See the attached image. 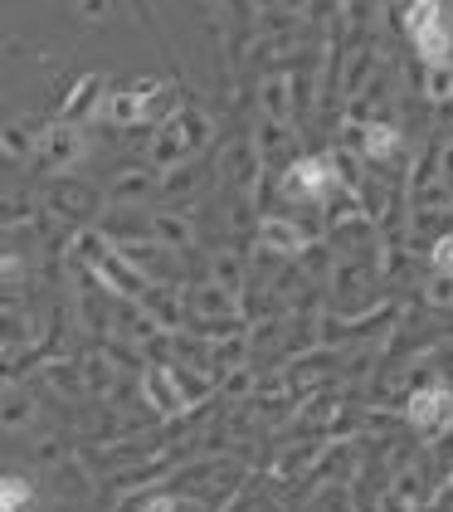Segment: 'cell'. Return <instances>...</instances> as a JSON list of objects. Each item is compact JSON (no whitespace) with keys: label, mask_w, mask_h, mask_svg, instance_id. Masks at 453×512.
Segmentation results:
<instances>
[{"label":"cell","mask_w":453,"mask_h":512,"mask_svg":"<svg viewBox=\"0 0 453 512\" xmlns=\"http://www.w3.org/2000/svg\"><path fill=\"white\" fill-rule=\"evenodd\" d=\"M415 49L424 54V64H444L453 59V20L444 0H410V20H405Z\"/></svg>","instance_id":"obj_1"},{"label":"cell","mask_w":453,"mask_h":512,"mask_svg":"<svg viewBox=\"0 0 453 512\" xmlns=\"http://www.w3.org/2000/svg\"><path fill=\"white\" fill-rule=\"evenodd\" d=\"M205 118L200 113H190V108H181V113H171V118L161 122V132H156V142H151V161L156 166H181V161L205 142Z\"/></svg>","instance_id":"obj_2"},{"label":"cell","mask_w":453,"mask_h":512,"mask_svg":"<svg viewBox=\"0 0 453 512\" xmlns=\"http://www.w3.org/2000/svg\"><path fill=\"white\" fill-rule=\"evenodd\" d=\"M405 415H410V425H415L424 439L439 444V439L453 430V386H444V381L415 386L410 405H405Z\"/></svg>","instance_id":"obj_3"},{"label":"cell","mask_w":453,"mask_h":512,"mask_svg":"<svg viewBox=\"0 0 453 512\" xmlns=\"http://www.w3.org/2000/svg\"><path fill=\"white\" fill-rule=\"evenodd\" d=\"M337 186H341V176H337V157H332V152L298 157L283 171V191L293 200H327Z\"/></svg>","instance_id":"obj_4"},{"label":"cell","mask_w":453,"mask_h":512,"mask_svg":"<svg viewBox=\"0 0 453 512\" xmlns=\"http://www.w3.org/2000/svg\"><path fill=\"white\" fill-rule=\"evenodd\" d=\"M39 152H44V161L54 166V171H64V166H74L78 157H83V132H78V122H54L44 137H39Z\"/></svg>","instance_id":"obj_5"},{"label":"cell","mask_w":453,"mask_h":512,"mask_svg":"<svg viewBox=\"0 0 453 512\" xmlns=\"http://www.w3.org/2000/svg\"><path fill=\"white\" fill-rule=\"evenodd\" d=\"M142 395H147V405L156 415H181V410H190L186 400H181V386H176L171 366H147L142 371Z\"/></svg>","instance_id":"obj_6"},{"label":"cell","mask_w":453,"mask_h":512,"mask_svg":"<svg viewBox=\"0 0 453 512\" xmlns=\"http://www.w3.org/2000/svg\"><path fill=\"white\" fill-rule=\"evenodd\" d=\"M259 244H264V254H302L307 235L288 215H268V220H259Z\"/></svg>","instance_id":"obj_7"},{"label":"cell","mask_w":453,"mask_h":512,"mask_svg":"<svg viewBox=\"0 0 453 512\" xmlns=\"http://www.w3.org/2000/svg\"><path fill=\"white\" fill-rule=\"evenodd\" d=\"M151 93H156V83H137V88H122V93H108V118L117 122V127H132V122L147 118L151 108Z\"/></svg>","instance_id":"obj_8"},{"label":"cell","mask_w":453,"mask_h":512,"mask_svg":"<svg viewBox=\"0 0 453 512\" xmlns=\"http://www.w3.org/2000/svg\"><path fill=\"white\" fill-rule=\"evenodd\" d=\"M234 313H239V303H234V293H229V288H220V283H210V288H200V293H195V317L210 327V337H215L220 317H225V322H234Z\"/></svg>","instance_id":"obj_9"},{"label":"cell","mask_w":453,"mask_h":512,"mask_svg":"<svg viewBox=\"0 0 453 512\" xmlns=\"http://www.w3.org/2000/svg\"><path fill=\"white\" fill-rule=\"evenodd\" d=\"M98 93H103V79H98V74L78 79V88L69 93V103L59 108V118H64V122H83L93 108H98Z\"/></svg>","instance_id":"obj_10"},{"label":"cell","mask_w":453,"mask_h":512,"mask_svg":"<svg viewBox=\"0 0 453 512\" xmlns=\"http://www.w3.org/2000/svg\"><path fill=\"white\" fill-rule=\"evenodd\" d=\"M244 356H249V342H244V332H220L215 337V352H210V371H234V366H244Z\"/></svg>","instance_id":"obj_11"},{"label":"cell","mask_w":453,"mask_h":512,"mask_svg":"<svg viewBox=\"0 0 453 512\" xmlns=\"http://www.w3.org/2000/svg\"><path fill=\"white\" fill-rule=\"evenodd\" d=\"M361 152H366L371 161L395 157V152H400V132H395L390 122H371V127L361 132Z\"/></svg>","instance_id":"obj_12"},{"label":"cell","mask_w":453,"mask_h":512,"mask_svg":"<svg viewBox=\"0 0 453 512\" xmlns=\"http://www.w3.org/2000/svg\"><path fill=\"white\" fill-rule=\"evenodd\" d=\"M288 93H293V88H288V79H268L264 88H259V98H264V118H268V122H283V127L293 122V103H288Z\"/></svg>","instance_id":"obj_13"},{"label":"cell","mask_w":453,"mask_h":512,"mask_svg":"<svg viewBox=\"0 0 453 512\" xmlns=\"http://www.w3.org/2000/svg\"><path fill=\"white\" fill-rule=\"evenodd\" d=\"M151 235L161 239L166 249H186L190 239H195V230H190L186 215H151Z\"/></svg>","instance_id":"obj_14"},{"label":"cell","mask_w":453,"mask_h":512,"mask_svg":"<svg viewBox=\"0 0 453 512\" xmlns=\"http://www.w3.org/2000/svg\"><path fill=\"white\" fill-rule=\"evenodd\" d=\"M424 98L429 103H453V59H444V64H429L424 69Z\"/></svg>","instance_id":"obj_15"},{"label":"cell","mask_w":453,"mask_h":512,"mask_svg":"<svg viewBox=\"0 0 453 512\" xmlns=\"http://www.w3.org/2000/svg\"><path fill=\"white\" fill-rule=\"evenodd\" d=\"M35 425V400L30 395H5L0 400V430H25Z\"/></svg>","instance_id":"obj_16"},{"label":"cell","mask_w":453,"mask_h":512,"mask_svg":"<svg viewBox=\"0 0 453 512\" xmlns=\"http://www.w3.org/2000/svg\"><path fill=\"white\" fill-rule=\"evenodd\" d=\"M30 498H35V483L30 478H0V512L30 508Z\"/></svg>","instance_id":"obj_17"},{"label":"cell","mask_w":453,"mask_h":512,"mask_svg":"<svg viewBox=\"0 0 453 512\" xmlns=\"http://www.w3.org/2000/svg\"><path fill=\"white\" fill-rule=\"evenodd\" d=\"M390 498H400V503L419 508V498H424V478H419V469H400V473H395V488H390Z\"/></svg>","instance_id":"obj_18"},{"label":"cell","mask_w":453,"mask_h":512,"mask_svg":"<svg viewBox=\"0 0 453 512\" xmlns=\"http://www.w3.org/2000/svg\"><path fill=\"white\" fill-rule=\"evenodd\" d=\"M147 191H151L147 171H122L113 186V200H137V196H147Z\"/></svg>","instance_id":"obj_19"},{"label":"cell","mask_w":453,"mask_h":512,"mask_svg":"<svg viewBox=\"0 0 453 512\" xmlns=\"http://www.w3.org/2000/svg\"><path fill=\"white\" fill-rule=\"evenodd\" d=\"M424 298L434 303V308H453V278L449 274H434L424 283Z\"/></svg>","instance_id":"obj_20"},{"label":"cell","mask_w":453,"mask_h":512,"mask_svg":"<svg viewBox=\"0 0 453 512\" xmlns=\"http://www.w3.org/2000/svg\"><path fill=\"white\" fill-rule=\"evenodd\" d=\"M142 512H195L186 503V498H176V493H151L147 503H142Z\"/></svg>","instance_id":"obj_21"},{"label":"cell","mask_w":453,"mask_h":512,"mask_svg":"<svg viewBox=\"0 0 453 512\" xmlns=\"http://www.w3.org/2000/svg\"><path fill=\"white\" fill-rule=\"evenodd\" d=\"M0 152H5V157H25V152H30V137H25L20 127H5V132H0Z\"/></svg>","instance_id":"obj_22"},{"label":"cell","mask_w":453,"mask_h":512,"mask_svg":"<svg viewBox=\"0 0 453 512\" xmlns=\"http://www.w3.org/2000/svg\"><path fill=\"white\" fill-rule=\"evenodd\" d=\"M215 283H220V288H229V293H239V283H244V278H239V259H220V264H215Z\"/></svg>","instance_id":"obj_23"},{"label":"cell","mask_w":453,"mask_h":512,"mask_svg":"<svg viewBox=\"0 0 453 512\" xmlns=\"http://www.w3.org/2000/svg\"><path fill=\"white\" fill-rule=\"evenodd\" d=\"M434 269L453 278V235H444L439 244H434Z\"/></svg>","instance_id":"obj_24"},{"label":"cell","mask_w":453,"mask_h":512,"mask_svg":"<svg viewBox=\"0 0 453 512\" xmlns=\"http://www.w3.org/2000/svg\"><path fill=\"white\" fill-rule=\"evenodd\" d=\"M366 69H371V54H366V49H361V54H351V69H346V88H361Z\"/></svg>","instance_id":"obj_25"},{"label":"cell","mask_w":453,"mask_h":512,"mask_svg":"<svg viewBox=\"0 0 453 512\" xmlns=\"http://www.w3.org/2000/svg\"><path fill=\"white\" fill-rule=\"evenodd\" d=\"M108 10V0H83V15H103Z\"/></svg>","instance_id":"obj_26"}]
</instances>
